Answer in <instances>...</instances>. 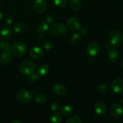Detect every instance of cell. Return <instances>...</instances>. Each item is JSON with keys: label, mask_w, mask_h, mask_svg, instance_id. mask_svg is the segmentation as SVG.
Masks as SVG:
<instances>
[{"label": "cell", "mask_w": 123, "mask_h": 123, "mask_svg": "<svg viewBox=\"0 0 123 123\" xmlns=\"http://www.w3.org/2000/svg\"><path fill=\"white\" fill-rule=\"evenodd\" d=\"M50 108H51V110L53 111H58L60 108V103L56 102H53L52 103L51 106H50Z\"/></svg>", "instance_id": "30"}, {"label": "cell", "mask_w": 123, "mask_h": 123, "mask_svg": "<svg viewBox=\"0 0 123 123\" xmlns=\"http://www.w3.org/2000/svg\"><path fill=\"white\" fill-rule=\"evenodd\" d=\"M123 114V107L119 103H114L111 108V114L115 118H119L122 116Z\"/></svg>", "instance_id": "9"}, {"label": "cell", "mask_w": 123, "mask_h": 123, "mask_svg": "<svg viewBox=\"0 0 123 123\" xmlns=\"http://www.w3.org/2000/svg\"><path fill=\"white\" fill-rule=\"evenodd\" d=\"M12 60V55L8 51H3L0 54V64L5 65L8 64Z\"/></svg>", "instance_id": "14"}, {"label": "cell", "mask_w": 123, "mask_h": 123, "mask_svg": "<svg viewBox=\"0 0 123 123\" xmlns=\"http://www.w3.org/2000/svg\"><path fill=\"white\" fill-rule=\"evenodd\" d=\"M53 90L54 92L58 96H64L66 93V87L63 84L61 83H56L53 86Z\"/></svg>", "instance_id": "11"}, {"label": "cell", "mask_w": 123, "mask_h": 123, "mask_svg": "<svg viewBox=\"0 0 123 123\" xmlns=\"http://www.w3.org/2000/svg\"><path fill=\"white\" fill-rule=\"evenodd\" d=\"M98 91L100 92H102V93L106 92V91H108V86L105 84H100L98 86Z\"/></svg>", "instance_id": "29"}, {"label": "cell", "mask_w": 123, "mask_h": 123, "mask_svg": "<svg viewBox=\"0 0 123 123\" xmlns=\"http://www.w3.org/2000/svg\"><path fill=\"white\" fill-rule=\"evenodd\" d=\"M46 22L48 23H52L54 22V19L53 16L50 15V14H49L46 16Z\"/></svg>", "instance_id": "33"}, {"label": "cell", "mask_w": 123, "mask_h": 123, "mask_svg": "<svg viewBox=\"0 0 123 123\" xmlns=\"http://www.w3.org/2000/svg\"><path fill=\"white\" fill-rule=\"evenodd\" d=\"M17 99L22 103H29L32 100V95L30 91L25 89H22L18 91L16 94Z\"/></svg>", "instance_id": "5"}, {"label": "cell", "mask_w": 123, "mask_h": 123, "mask_svg": "<svg viewBox=\"0 0 123 123\" xmlns=\"http://www.w3.org/2000/svg\"><path fill=\"white\" fill-rule=\"evenodd\" d=\"M14 31L17 33H22L25 30V26L21 23H16L14 25Z\"/></svg>", "instance_id": "23"}, {"label": "cell", "mask_w": 123, "mask_h": 123, "mask_svg": "<svg viewBox=\"0 0 123 123\" xmlns=\"http://www.w3.org/2000/svg\"><path fill=\"white\" fill-rule=\"evenodd\" d=\"M35 101L38 105H44L46 102V97L42 94H38L35 97Z\"/></svg>", "instance_id": "21"}, {"label": "cell", "mask_w": 123, "mask_h": 123, "mask_svg": "<svg viewBox=\"0 0 123 123\" xmlns=\"http://www.w3.org/2000/svg\"><path fill=\"white\" fill-rule=\"evenodd\" d=\"M0 50L3 51L10 52L11 50V45L8 42L6 41H2L0 42Z\"/></svg>", "instance_id": "24"}, {"label": "cell", "mask_w": 123, "mask_h": 123, "mask_svg": "<svg viewBox=\"0 0 123 123\" xmlns=\"http://www.w3.org/2000/svg\"><path fill=\"white\" fill-rule=\"evenodd\" d=\"M53 47V43L50 42H47L43 45V48L45 50H49Z\"/></svg>", "instance_id": "31"}, {"label": "cell", "mask_w": 123, "mask_h": 123, "mask_svg": "<svg viewBox=\"0 0 123 123\" xmlns=\"http://www.w3.org/2000/svg\"><path fill=\"white\" fill-rule=\"evenodd\" d=\"M26 45L22 42H16L11 46V50L12 54L16 56H22L26 52Z\"/></svg>", "instance_id": "2"}, {"label": "cell", "mask_w": 123, "mask_h": 123, "mask_svg": "<svg viewBox=\"0 0 123 123\" xmlns=\"http://www.w3.org/2000/svg\"><path fill=\"white\" fill-rule=\"evenodd\" d=\"M49 70V68L47 65H41L37 69V73L40 76H45L46 74H48Z\"/></svg>", "instance_id": "18"}, {"label": "cell", "mask_w": 123, "mask_h": 123, "mask_svg": "<svg viewBox=\"0 0 123 123\" xmlns=\"http://www.w3.org/2000/svg\"><path fill=\"white\" fill-rule=\"evenodd\" d=\"M121 67H122V68H123V59L122 61H121Z\"/></svg>", "instance_id": "37"}, {"label": "cell", "mask_w": 123, "mask_h": 123, "mask_svg": "<svg viewBox=\"0 0 123 123\" xmlns=\"http://www.w3.org/2000/svg\"><path fill=\"white\" fill-rule=\"evenodd\" d=\"M121 34L119 31H116V30L111 31L108 34L109 42L107 44L108 48L112 49L114 47L118 46L121 43Z\"/></svg>", "instance_id": "1"}, {"label": "cell", "mask_w": 123, "mask_h": 123, "mask_svg": "<svg viewBox=\"0 0 123 123\" xmlns=\"http://www.w3.org/2000/svg\"><path fill=\"white\" fill-rule=\"evenodd\" d=\"M12 36V31L8 28H4L0 30V39L6 40L10 38Z\"/></svg>", "instance_id": "15"}, {"label": "cell", "mask_w": 123, "mask_h": 123, "mask_svg": "<svg viewBox=\"0 0 123 123\" xmlns=\"http://www.w3.org/2000/svg\"><path fill=\"white\" fill-rule=\"evenodd\" d=\"M119 58V53L116 49H111L108 52V58L111 62H115Z\"/></svg>", "instance_id": "16"}, {"label": "cell", "mask_w": 123, "mask_h": 123, "mask_svg": "<svg viewBox=\"0 0 123 123\" xmlns=\"http://www.w3.org/2000/svg\"><path fill=\"white\" fill-rule=\"evenodd\" d=\"M100 50V46L97 42H92L88 45L86 52L90 56H94L98 55Z\"/></svg>", "instance_id": "7"}, {"label": "cell", "mask_w": 123, "mask_h": 123, "mask_svg": "<svg viewBox=\"0 0 123 123\" xmlns=\"http://www.w3.org/2000/svg\"><path fill=\"white\" fill-rule=\"evenodd\" d=\"M80 40H81V36H80V35L78 33H75L71 37L70 42L72 44H74L79 43Z\"/></svg>", "instance_id": "26"}, {"label": "cell", "mask_w": 123, "mask_h": 123, "mask_svg": "<svg viewBox=\"0 0 123 123\" xmlns=\"http://www.w3.org/2000/svg\"><path fill=\"white\" fill-rule=\"evenodd\" d=\"M49 28V24L46 22H42L38 25V27H37V32L39 34H44L48 31Z\"/></svg>", "instance_id": "17"}, {"label": "cell", "mask_w": 123, "mask_h": 123, "mask_svg": "<svg viewBox=\"0 0 123 123\" xmlns=\"http://www.w3.org/2000/svg\"><path fill=\"white\" fill-rule=\"evenodd\" d=\"M70 7L73 11L79 10L81 7V0H70Z\"/></svg>", "instance_id": "20"}, {"label": "cell", "mask_w": 123, "mask_h": 123, "mask_svg": "<svg viewBox=\"0 0 123 123\" xmlns=\"http://www.w3.org/2000/svg\"><path fill=\"white\" fill-rule=\"evenodd\" d=\"M112 90L115 93L123 94V80L121 79H115L111 84Z\"/></svg>", "instance_id": "10"}, {"label": "cell", "mask_w": 123, "mask_h": 123, "mask_svg": "<svg viewBox=\"0 0 123 123\" xmlns=\"http://www.w3.org/2000/svg\"><path fill=\"white\" fill-rule=\"evenodd\" d=\"M2 18V13H1V12H0V21H1V20Z\"/></svg>", "instance_id": "36"}, {"label": "cell", "mask_w": 123, "mask_h": 123, "mask_svg": "<svg viewBox=\"0 0 123 123\" xmlns=\"http://www.w3.org/2000/svg\"><path fill=\"white\" fill-rule=\"evenodd\" d=\"M122 38H123V37H122Z\"/></svg>", "instance_id": "39"}, {"label": "cell", "mask_w": 123, "mask_h": 123, "mask_svg": "<svg viewBox=\"0 0 123 123\" xmlns=\"http://www.w3.org/2000/svg\"><path fill=\"white\" fill-rule=\"evenodd\" d=\"M47 3L46 0H35L33 2L34 10L37 13H42L45 11Z\"/></svg>", "instance_id": "8"}, {"label": "cell", "mask_w": 123, "mask_h": 123, "mask_svg": "<svg viewBox=\"0 0 123 123\" xmlns=\"http://www.w3.org/2000/svg\"><path fill=\"white\" fill-rule=\"evenodd\" d=\"M72 108L70 106L66 105L64 106L61 110V114L64 116H68V115H71L72 113Z\"/></svg>", "instance_id": "22"}, {"label": "cell", "mask_w": 123, "mask_h": 123, "mask_svg": "<svg viewBox=\"0 0 123 123\" xmlns=\"http://www.w3.org/2000/svg\"><path fill=\"white\" fill-rule=\"evenodd\" d=\"M54 3L59 8H62L67 4V0H54Z\"/></svg>", "instance_id": "28"}, {"label": "cell", "mask_w": 123, "mask_h": 123, "mask_svg": "<svg viewBox=\"0 0 123 123\" xmlns=\"http://www.w3.org/2000/svg\"><path fill=\"white\" fill-rule=\"evenodd\" d=\"M22 123L21 121H18V120H14V121H12V123Z\"/></svg>", "instance_id": "35"}, {"label": "cell", "mask_w": 123, "mask_h": 123, "mask_svg": "<svg viewBox=\"0 0 123 123\" xmlns=\"http://www.w3.org/2000/svg\"><path fill=\"white\" fill-rule=\"evenodd\" d=\"M13 22V19L11 18L10 16H7V18L5 19V24L7 25V26H9Z\"/></svg>", "instance_id": "32"}, {"label": "cell", "mask_w": 123, "mask_h": 123, "mask_svg": "<svg viewBox=\"0 0 123 123\" xmlns=\"http://www.w3.org/2000/svg\"><path fill=\"white\" fill-rule=\"evenodd\" d=\"M107 111L106 106L103 102H97L95 105V112L99 115H103L106 114Z\"/></svg>", "instance_id": "13"}, {"label": "cell", "mask_w": 123, "mask_h": 123, "mask_svg": "<svg viewBox=\"0 0 123 123\" xmlns=\"http://www.w3.org/2000/svg\"><path fill=\"white\" fill-rule=\"evenodd\" d=\"M30 55L34 59H39L43 55V50L42 48L38 46H34L31 49Z\"/></svg>", "instance_id": "12"}, {"label": "cell", "mask_w": 123, "mask_h": 123, "mask_svg": "<svg viewBox=\"0 0 123 123\" xmlns=\"http://www.w3.org/2000/svg\"><path fill=\"white\" fill-rule=\"evenodd\" d=\"M20 72L24 75L29 76L36 72V66L31 61H26L23 62L20 66Z\"/></svg>", "instance_id": "3"}, {"label": "cell", "mask_w": 123, "mask_h": 123, "mask_svg": "<svg viewBox=\"0 0 123 123\" xmlns=\"http://www.w3.org/2000/svg\"><path fill=\"white\" fill-rule=\"evenodd\" d=\"M67 26L70 31L76 32L80 30L81 24L79 19L75 18H70L67 20Z\"/></svg>", "instance_id": "6"}, {"label": "cell", "mask_w": 123, "mask_h": 123, "mask_svg": "<svg viewBox=\"0 0 123 123\" xmlns=\"http://www.w3.org/2000/svg\"><path fill=\"white\" fill-rule=\"evenodd\" d=\"M121 103H122V104L123 105V99L121 100Z\"/></svg>", "instance_id": "38"}, {"label": "cell", "mask_w": 123, "mask_h": 123, "mask_svg": "<svg viewBox=\"0 0 123 123\" xmlns=\"http://www.w3.org/2000/svg\"><path fill=\"white\" fill-rule=\"evenodd\" d=\"M49 120L50 122L54 123H60L62 121V117L60 114L55 112L52 114L49 117Z\"/></svg>", "instance_id": "19"}, {"label": "cell", "mask_w": 123, "mask_h": 123, "mask_svg": "<svg viewBox=\"0 0 123 123\" xmlns=\"http://www.w3.org/2000/svg\"><path fill=\"white\" fill-rule=\"evenodd\" d=\"M81 122V118L77 115H73V116L70 117L66 121L67 123H80Z\"/></svg>", "instance_id": "25"}, {"label": "cell", "mask_w": 123, "mask_h": 123, "mask_svg": "<svg viewBox=\"0 0 123 123\" xmlns=\"http://www.w3.org/2000/svg\"><path fill=\"white\" fill-rule=\"evenodd\" d=\"M40 76L38 75L37 73H32L31 75L28 76V81L30 83H33L34 82L37 81L39 80L40 79Z\"/></svg>", "instance_id": "27"}, {"label": "cell", "mask_w": 123, "mask_h": 123, "mask_svg": "<svg viewBox=\"0 0 123 123\" xmlns=\"http://www.w3.org/2000/svg\"><path fill=\"white\" fill-rule=\"evenodd\" d=\"M79 30L80 31V32H81L82 34H85L87 33L88 32L87 29H86V28L85 27H80V30Z\"/></svg>", "instance_id": "34"}, {"label": "cell", "mask_w": 123, "mask_h": 123, "mask_svg": "<svg viewBox=\"0 0 123 123\" xmlns=\"http://www.w3.org/2000/svg\"><path fill=\"white\" fill-rule=\"evenodd\" d=\"M50 32L54 36H60L64 34L67 31V27L61 23H54L49 27Z\"/></svg>", "instance_id": "4"}]
</instances>
